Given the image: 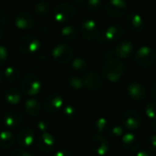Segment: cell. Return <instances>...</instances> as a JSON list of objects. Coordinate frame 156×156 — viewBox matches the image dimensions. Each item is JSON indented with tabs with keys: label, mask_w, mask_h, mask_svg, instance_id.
<instances>
[{
	"label": "cell",
	"mask_w": 156,
	"mask_h": 156,
	"mask_svg": "<svg viewBox=\"0 0 156 156\" xmlns=\"http://www.w3.org/2000/svg\"><path fill=\"white\" fill-rule=\"evenodd\" d=\"M125 71L124 64L117 59L108 60L102 68V74L111 83L118 82L122 77Z\"/></svg>",
	"instance_id": "obj_1"
},
{
	"label": "cell",
	"mask_w": 156,
	"mask_h": 156,
	"mask_svg": "<svg viewBox=\"0 0 156 156\" xmlns=\"http://www.w3.org/2000/svg\"><path fill=\"white\" fill-rule=\"evenodd\" d=\"M19 51L24 55H32L41 48V41L33 34L23 35L18 42Z\"/></svg>",
	"instance_id": "obj_2"
},
{
	"label": "cell",
	"mask_w": 156,
	"mask_h": 156,
	"mask_svg": "<svg viewBox=\"0 0 156 156\" xmlns=\"http://www.w3.org/2000/svg\"><path fill=\"white\" fill-rule=\"evenodd\" d=\"M21 89L23 93L29 97L37 96L41 89V82L35 73L26 74L21 82Z\"/></svg>",
	"instance_id": "obj_3"
},
{
	"label": "cell",
	"mask_w": 156,
	"mask_h": 156,
	"mask_svg": "<svg viewBox=\"0 0 156 156\" xmlns=\"http://www.w3.org/2000/svg\"><path fill=\"white\" fill-rule=\"evenodd\" d=\"M76 13V9L71 3L63 2L59 4L53 12L54 20L59 23H67L71 21Z\"/></svg>",
	"instance_id": "obj_4"
},
{
	"label": "cell",
	"mask_w": 156,
	"mask_h": 156,
	"mask_svg": "<svg viewBox=\"0 0 156 156\" xmlns=\"http://www.w3.org/2000/svg\"><path fill=\"white\" fill-rule=\"evenodd\" d=\"M156 60L154 51L148 46L140 47L134 55L135 63L140 68H146L151 66Z\"/></svg>",
	"instance_id": "obj_5"
},
{
	"label": "cell",
	"mask_w": 156,
	"mask_h": 156,
	"mask_svg": "<svg viewBox=\"0 0 156 156\" xmlns=\"http://www.w3.org/2000/svg\"><path fill=\"white\" fill-rule=\"evenodd\" d=\"M51 54L56 63L65 65L71 62L73 53L72 48L67 43H60L53 48Z\"/></svg>",
	"instance_id": "obj_6"
},
{
	"label": "cell",
	"mask_w": 156,
	"mask_h": 156,
	"mask_svg": "<svg viewBox=\"0 0 156 156\" xmlns=\"http://www.w3.org/2000/svg\"><path fill=\"white\" fill-rule=\"evenodd\" d=\"M105 10L112 18H121L128 10V4L125 0H108L105 5Z\"/></svg>",
	"instance_id": "obj_7"
},
{
	"label": "cell",
	"mask_w": 156,
	"mask_h": 156,
	"mask_svg": "<svg viewBox=\"0 0 156 156\" xmlns=\"http://www.w3.org/2000/svg\"><path fill=\"white\" fill-rule=\"evenodd\" d=\"M122 121L126 129L129 130L137 129L141 125V114L136 108H129L124 112Z\"/></svg>",
	"instance_id": "obj_8"
},
{
	"label": "cell",
	"mask_w": 156,
	"mask_h": 156,
	"mask_svg": "<svg viewBox=\"0 0 156 156\" xmlns=\"http://www.w3.org/2000/svg\"><path fill=\"white\" fill-rule=\"evenodd\" d=\"M90 147L96 154L104 156L109 151V142L103 134H96L90 140Z\"/></svg>",
	"instance_id": "obj_9"
},
{
	"label": "cell",
	"mask_w": 156,
	"mask_h": 156,
	"mask_svg": "<svg viewBox=\"0 0 156 156\" xmlns=\"http://www.w3.org/2000/svg\"><path fill=\"white\" fill-rule=\"evenodd\" d=\"M25 122V116L19 110H9L4 116V124L9 129H19Z\"/></svg>",
	"instance_id": "obj_10"
},
{
	"label": "cell",
	"mask_w": 156,
	"mask_h": 156,
	"mask_svg": "<svg viewBox=\"0 0 156 156\" xmlns=\"http://www.w3.org/2000/svg\"><path fill=\"white\" fill-rule=\"evenodd\" d=\"M64 105V100L62 97L57 93H53L49 95L44 100V109L51 114L56 113L62 109Z\"/></svg>",
	"instance_id": "obj_11"
},
{
	"label": "cell",
	"mask_w": 156,
	"mask_h": 156,
	"mask_svg": "<svg viewBox=\"0 0 156 156\" xmlns=\"http://www.w3.org/2000/svg\"><path fill=\"white\" fill-rule=\"evenodd\" d=\"M17 141L23 149L30 148L35 141V133L33 129L29 127L21 128L17 135Z\"/></svg>",
	"instance_id": "obj_12"
},
{
	"label": "cell",
	"mask_w": 156,
	"mask_h": 156,
	"mask_svg": "<svg viewBox=\"0 0 156 156\" xmlns=\"http://www.w3.org/2000/svg\"><path fill=\"white\" fill-rule=\"evenodd\" d=\"M81 34L83 38L87 41H94L99 35V30L98 24L91 20H85L81 24Z\"/></svg>",
	"instance_id": "obj_13"
},
{
	"label": "cell",
	"mask_w": 156,
	"mask_h": 156,
	"mask_svg": "<svg viewBox=\"0 0 156 156\" xmlns=\"http://www.w3.org/2000/svg\"><path fill=\"white\" fill-rule=\"evenodd\" d=\"M125 33V30L121 25L113 24L107 28L103 33V40L107 42H115L119 41Z\"/></svg>",
	"instance_id": "obj_14"
},
{
	"label": "cell",
	"mask_w": 156,
	"mask_h": 156,
	"mask_svg": "<svg viewBox=\"0 0 156 156\" xmlns=\"http://www.w3.org/2000/svg\"><path fill=\"white\" fill-rule=\"evenodd\" d=\"M125 26L131 32L139 33L144 28V21L139 14L130 13L125 19Z\"/></svg>",
	"instance_id": "obj_15"
},
{
	"label": "cell",
	"mask_w": 156,
	"mask_h": 156,
	"mask_svg": "<svg viewBox=\"0 0 156 156\" xmlns=\"http://www.w3.org/2000/svg\"><path fill=\"white\" fill-rule=\"evenodd\" d=\"M126 93L130 99L134 101H140L146 96V89L141 84L138 82H131L127 86Z\"/></svg>",
	"instance_id": "obj_16"
},
{
	"label": "cell",
	"mask_w": 156,
	"mask_h": 156,
	"mask_svg": "<svg viewBox=\"0 0 156 156\" xmlns=\"http://www.w3.org/2000/svg\"><path fill=\"white\" fill-rule=\"evenodd\" d=\"M37 143H38V147L39 149L43 151V152H51L54 148H55V145H56V141H55V139L54 137L49 133V132H44V133H41L37 140Z\"/></svg>",
	"instance_id": "obj_17"
},
{
	"label": "cell",
	"mask_w": 156,
	"mask_h": 156,
	"mask_svg": "<svg viewBox=\"0 0 156 156\" xmlns=\"http://www.w3.org/2000/svg\"><path fill=\"white\" fill-rule=\"evenodd\" d=\"M15 24L20 30H29L34 27L35 20L30 13L26 11H20L15 17Z\"/></svg>",
	"instance_id": "obj_18"
},
{
	"label": "cell",
	"mask_w": 156,
	"mask_h": 156,
	"mask_svg": "<svg viewBox=\"0 0 156 156\" xmlns=\"http://www.w3.org/2000/svg\"><path fill=\"white\" fill-rule=\"evenodd\" d=\"M85 87L89 91H99L103 87V81L96 73H89L84 78Z\"/></svg>",
	"instance_id": "obj_19"
},
{
	"label": "cell",
	"mask_w": 156,
	"mask_h": 156,
	"mask_svg": "<svg viewBox=\"0 0 156 156\" xmlns=\"http://www.w3.org/2000/svg\"><path fill=\"white\" fill-rule=\"evenodd\" d=\"M134 46L129 41H122L115 48V54L119 59H127L133 53Z\"/></svg>",
	"instance_id": "obj_20"
},
{
	"label": "cell",
	"mask_w": 156,
	"mask_h": 156,
	"mask_svg": "<svg viewBox=\"0 0 156 156\" xmlns=\"http://www.w3.org/2000/svg\"><path fill=\"white\" fill-rule=\"evenodd\" d=\"M122 145L129 152H134L139 149L140 140L137 136L131 132H128L122 137Z\"/></svg>",
	"instance_id": "obj_21"
},
{
	"label": "cell",
	"mask_w": 156,
	"mask_h": 156,
	"mask_svg": "<svg viewBox=\"0 0 156 156\" xmlns=\"http://www.w3.org/2000/svg\"><path fill=\"white\" fill-rule=\"evenodd\" d=\"M5 100L9 105H18L21 100V93L16 87H10L6 90L4 95Z\"/></svg>",
	"instance_id": "obj_22"
},
{
	"label": "cell",
	"mask_w": 156,
	"mask_h": 156,
	"mask_svg": "<svg viewBox=\"0 0 156 156\" xmlns=\"http://www.w3.org/2000/svg\"><path fill=\"white\" fill-rule=\"evenodd\" d=\"M25 111L30 116L37 117L41 112V105L38 100L34 98H30L25 102Z\"/></svg>",
	"instance_id": "obj_23"
},
{
	"label": "cell",
	"mask_w": 156,
	"mask_h": 156,
	"mask_svg": "<svg viewBox=\"0 0 156 156\" xmlns=\"http://www.w3.org/2000/svg\"><path fill=\"white\" fill-rule=\"evenodd\" d=\"M15 145V138L9 130L0 132V147L3 149H10Z\"/></svg>",
	"instance_id": "obj_24"
},
{
	"label": "cell",
	"mask_w": 156,
	"mask_h": 156,
	"mask_svg": "<svg viewBox=\"0 0 156 156\" xmlns=\"http://www.w3.org/2000/svg\"><path fill=\"white\" fill-rule=\"evenodd\" d=\"M66 85L69 88L74 91H79L85 87L84 79L76 74H71L66 80Z\"/></svg>",
	"instance_id": "obj_25"
},
{
	"label": "cell",
	"mask_w": 156,
	"mask_h": 156,
	"mask_svg": "<svg viewBox=\"0 0 156 156\" xmlns=\"http://www.w3.org/2000/svg\"><path fill=\"white\" fill-rule=\"evenodd\" d=\"M87 69V62L84 58L77 57L72 61L71 70L75 73H84Z\"/></svg>",
	"instance_id": "obj_26"
},
{
	"label": "cell",
	"mask_w": 156,
	"mask_h": 156,
	"mask_svg": "<svg viewBox=\"0 0 156 156\" xmlns=\"http://www.w3.org/2000/svg\"><path fill=\"white\" fill-rule=\"evenodd\" d=\"M6 79L10 83H17L20 79V71L14 66H9L6 68L5 72Z\"/></svg>",
	"instance_id": "obj_27"
},
{
	"label": "cell",
	"mask_w": 156,
	"mask_h": 156,
	"mask_svg": "<svg viewBox=\"0 0 156 156\" xmlns=\"http://www.w3.org/2000/svg\"><path fill=\"white\" fill-rule=\"evenodd\" d=\"M62 37L64 41H73V40H75L76 36H77V31L76 29L72 26V25H67L65 27H63L61 31Z\"/></svg>",
	"instance_id": "obj_28"
},
{
	"label": "cell",
	"mask_w": 156,
	"mask_h": 156,
	"mask_svg": "<svg viewBox=\"0 0 156 156\" xmlns=\"http://www.w3.org/2000/svg\"><path fill=\"white\" fill-rule=\"evenodd\" d=\"M50 10H51L50 3L45 1V0L38 1L34 6V11L39 16H46L49 14Z\"/></svg>",
	"instance_id": "obj_29"
},
{
	"label": "cell",
	"mask_w": 156,
	"mask_h": 156,
	"mask_svg": "<svg viewBox=\"0 0 156 156\" xmlns=\"http://www.w3.org/2000/svg\"><path fill=\"white\" fill-rule=\"evenodd\" d=\"M109 128V122L106 118H98L95 122V129L98 134L105 133Z\"/></svg>",
	"instance_id": "obj_30"
},
{
	"label": "cell",
	"mask_w": 156,
	"mask_h": 156,
	"mask_svg": "<svg viewBox=\"0 0 156 156\" xmlns=\"http://www.w3.org/2000/svg\"><path fill=\"white\" fill-rule=\"evenodd\" d=\"M76 114H77L76 108L73 105L69 104V105L64 106V108L62 109V116L66 119H68V120H73L76 118Z\"/></svg>",
	"instance_id": "obj_31"
},
{
	"label": "cell",
	"mask_w": 156,
	"mask_h": 156,
	"mask_svg": "<svg viewBox=\"0 0 156 156\" xmlns=\"http://www.w3.org/2000/svg\"><path fill=\"white\" fill-rule=\"evenodd\" d=\"M123 128L121 125L119 124H115L113 126H111L108 129V133H109V136L114 138V139H117V138H119L123 135Z\"/></svg>",
	"instance_id": "obj_32"
},
{
	"label": "cell",
	"mask_w": 156,
	"mask_h": 156,
	"mask_svg": "<svg viewBox=\"0 0 156 156\" xmlns=\"http://www.w3.org/2000/svg\"><path fill=\"white\" fill-rule=\"evenodd\" d=\"M145 114L152 121L156 120V104L155 103H149L148 105H146Z\"/></svg>",
	"instance_id": "obj_33"
},
{
	"label": "cell",
	"mask_w": 156,
	"mask_h": 156,
	"mask_svg": "<svg viewBox=\"0 0 156 156\" xmlns=\"http://www.w3.org/2000/svg\"><path fill=\"white\" fill-rule=\"evenodd\" d=\"M102 8L101 0H88L87 1V9L89 11L95 13L98 12Z\"/></svg>",
	"instance_id": "obj_34"
},
{
	"label": "cell",
	"mask_w": 156,
	"mask_h": 156,
	"mask_svg": "<svg viewBox=\"0 0 156 156\" xmlns=\"http://www.w3.org/2000/svg\"><path fill=\"white\" fill-rule=\"evenodd\" d=\"M10 21V13L7 9L0 10V25L1 26H8Z\"/></svg>",
	"instance_id": "obj_35"
},
{
	"label": "cell",
	"mask_w": 156,
	"mask_h": 156,
	"mask_svg": "<svg viewBox=\"0 0 156 156\" xmlns=\"http://www.w3.org/2000/svg\"><path fill=\"white\" fill-rule=\"evenodd\" d=\"M36 126H37V129L41 133H44V132H47V130H48V129L50 127V123H49V121L47 119H45L44 118H41L37 121Z\"/></svg>",
	"instance_id": "obj_36"
},
{
	"label": "cell",
	"mask_w": 156,
	"mask_h": 156,
	"mask_svg": "<svg viewBox=\"0 0 156 156\" xmlns=\"http://www.w3.org/2000/svg\"><path fill=\"white\" fill-rule=\"evenodd\" d=\"M11 156H35L30 151H27L23 148H15L11 151Z\"/></svg>",
	"instance_id": "obj_37"
},
{
	"label": "cell",
	"mask_w": 156,
	"mask_h": 156,
	"mask_svg": "<svg viewBox=\"0 0 156 156\" xmlns=\"http://www.w3.org/2000/svg\"><path fill=\"white\" fill-rule=\"evenodd\" d=\"M9 58V51L5 46L0 45V66L4 65Z\"/></svg>",
	"instance_id": "obj_38"
},
{
	"label": "cell",
	"mask_w": 156,
	"mask_h": 156,
	"mask_svg": "<svg viewBox=\"0 0 156 156\" xmlns=\"http://www.w3.org/2000/svg\"><path fill=\"white\" fill-rule=\"evenodd\" d=\"M147 146L151 151L156 152V134H152L147 140Z\"/></svg>",
	"instance_id": "obj_39"
},
{
	"label": "cell",
	"mask_w": 156,
	"mask_h": 156,
	"mask_svg": "<svg viewBox=\"0 0 156 156\" xmlns=\"http://www.w3.org/2000/svg\"><path fill=\"white\" fill-rule=\"evenodd\" d=\"M47 57L43 54H41L39 55L36 60H35V68L36 69H41L42 68L46 63H47Z\"/></svg>",
	"instance_id": "obj_40"
},
{
	"label": "cell",
	"mask_w": 156,
	"mask_h": 156,
	"mask_svg": "<svg viewBox=\"0 0 156 156\" xmlns=\"http://www.w3.org/2000/svg\"><path fill=\"white\" fill-rule=\"evenodd\" d=\"M53 156H73L72 152L67 149H61L59 150Z\"/></svg>",
	"instance_id": "obj_41"
},
{
	"label": "cell",
	"mask_w": 156,
	"mask_h": 156,
	"mask_svg": "<svg viewBox=\"0 0 156 156\" xmlns=\"http://www.w3.org/2000/svg\"><path fill=\"white\" fill-rule=\"evenodd\" d=\"M150 93H151V98H152L153 99L156 100V82H154V83L151 85V88H150Z\"/></svg>",
	"instance_id": "obj_42"
},
{
	"label": "cell",
	"mask_w": 156,
	"mask_h": 156,
	"mask_svg": "<svg viewBox=\"0 0 156 156\" xmlns=\"http://www.w3.org/2000/svg\"><path fill=\"white\" fill-rule=\"evenodd\" d=\"M136 156H153V155L146 150H141V151L137 152Z\"/></svg>",
	"instance_id": "obj_43"
},
{
	"label": "cell",
	"mask_w": 156,
	"mask_h": 156,
	"mask_svg": "<svg viewBox=\"0 0 156 156\" xmlns=\"http://www.w3.org/2000/svg\"><path fill=\"white\" fill-rule=\"evenodd\" d=\"M150 128H151V130L156 134V120H153V121L151 122V124Z\"/></svg>",
	"instance_id": "obj_44"
},
{
	"label": "cell",
	"mask_w": 156,
	"mask_h": 156,
	"mask_svg": "<svg viewBox=\"0 0 156 156\" xmlns=\"http://www.w3.org/2000/svg\"><path fill=\"white\" fill-rule=\"evenodd\" d=\"M74 2L76 3V4H78V5H84L85 4V2H86V0H74Z\"/></svg>",
	"instance_id": "obj_45"
},
{
	"label": "cell",
	"mask_w": 156,
	"mask_h": 156,
	"mask_svg": "<svg viewBox=\"0 0 156 156\" xmlns=\"http://www.w3.org/2000/svg\"><path fill=\"white\" fill-rule=\"evenodd\" d=\"M3 36H4V32H3V30L2 28L0 27V41H1L3 39Z\"/></svg>",
	"instance_id": "obj_46"
},
{
	"label": "cell",
	"mask_w": 156,
	"mask_h": 156,
	"mask_svg": "<svg viewBox=\"0 0 156 156\" xmlns=\"http://www.w3.org/2000/svg\"><path fill=\"white\" fill-rule=\"evenodd\" d=\"M2 81H3V75H2L1 72H0V86L2 84Z\"/></svg>",
	"instance_id": "obj_47"
},
{
	"label": "cell",
	"mask_w": 156,
	"mask_h": 156,
	"mask_svg": "<svg viewBox=\"0 0 156 156\" xmlns=\"http://www.w3.org/2000/svg\"><path fill=\"white\" fill-rule=\"evenodd\" d=\"M155 72H156V66H155Z\"/></svg>",
	"instance_id": "obj_48"
},
{
	"label": "cell",
	"mask_w": 156,
	"mask_h": 156,
	"mask_svg": "<svg viewBox=\"0 0 156 156\" xmlns=\"http://www.w3.org/2000/svg\"><path fill=\"white\" fill-rule=\"evenodd\" d=\"M1 1H2V0H0V2H1Z\"/></svg>",
	"instance_id": "obj_49"
}]
</instances>
